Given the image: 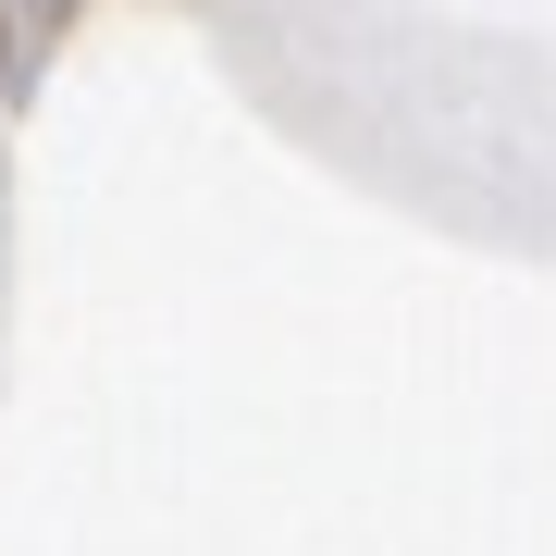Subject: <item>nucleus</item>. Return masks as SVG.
<instances>
[{"label": "nucleus", "instance_id": "1", "mask_svg": "<svg viewBox=\"0 0 556 556\" xmlns=\"http://www.w3.org/2000/svg\"><path fill=\"white\" fill-rule=\"evenodd\" d=\"M0 260H13V186H0Z\"/></svg>", "mask_w": 556, "mask_h": 556}]
</instances>
